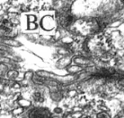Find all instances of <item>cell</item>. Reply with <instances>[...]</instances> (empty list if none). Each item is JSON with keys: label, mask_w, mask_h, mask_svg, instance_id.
Here are the masks:
<instances>
[{"label": "cell", "mask_w": 124, "mask_h": 118, "mask_svg": "<svg viewBox=\"0 0 124 118\" xmlns=\"http://www.w3.org/2000/svg\"><path fill=\"white\" fill-rule=\"evenodd\" d=\"M5 44L6 45H8V46H14V47H20V46H22V44H20L18 41L16 40H13V39H5L4 40Z\"/></svg>", "instance_id": "obj_4"}, {"label": "cell", "mask_w": 124, "mask_h": 118, "mask_svg": "<svg viewBox=\"0 0 124 118\" xmlns=\"http://www.w3.org/2000/svg\"><path fill=\"white\" fill-rule=\"evenodd\" d=\"M27 21L29 22V23H32V22H36L37 21V16L31 13V14H28L27 15Z\"/></svg>", "instance_id": "obj_6"}, {"label": "cell", "mask_w": 124, "mask_h": 118, "mask_svg": "<svg viewBox=\"0 0 124 118\" xmlns=\"http://www.w3.org/2000/svg\"><path fill=\"white\" fill-rule=\"evenodd\" d=\"M41 27H43V29L46 31H51L54 27V20L52 17H50V22H47L46 17H43L41 20Z\"/></svg>", "instance_id": "obj_1"}, {"label": "cell", "mask_w": 124, "mask_h": 118, "mask_svg": "<svg viewBox=\"0 0 124 118\" xmlns=\"http://www.w3.org/2000/svg\"><path fill=\"white\" fill-rule=\"evenodd\" d=\"M34 75V72L32 71H26L24 72V80H26V81H29V80H31L32 79V77H33Z\"/></svg>", "instance_id": "obj_5"}, {"label": "cell", "mask_w": 124, "mask_h": 118, "mask_svg": "<svg viewBox=\"0 0 124 118\" xmlns=\"http://www.w3.org/2000/svg\"><path fill=\"white\" fill-rule=\"evenodd\" d=\"M27 29L29 31H35L38 29V24L36 22H32V23H28L27 24Z\"/></svg>", "instance_id": "obj_7"}, {"label": "cell", "mask_w": 124, "mask_h": 118, "mask_svg": "<svg viewBox=\"0 0 124 118\" xmlns=\"http://www.w3.org/2000/svg\"><path fill=\"white\" fill-rule=\"evenodd\" d=\"M19 72L16 71V70H14V69H10L9 71L7 72L6 73V79L9 80V81H15L16 79V77L18 76Z\"/></svg>", "instance_id": "obj_2"}, {"label": "cell", "mask_w": 124, "mask_h": 118, "mask_svg": "<svg viewBox=\"0 0 124 118\" xmlns=\"http://www.w3.org/2000/svg\"><path fill=\"white\" fill-rule=\"evenodd\" d=\"M9 71V67L8 65H6V64H2L0 63V77H5L6 76V73L7 72Z\"/></svg>", "instance_id": "obj_3"}]
</instances>
